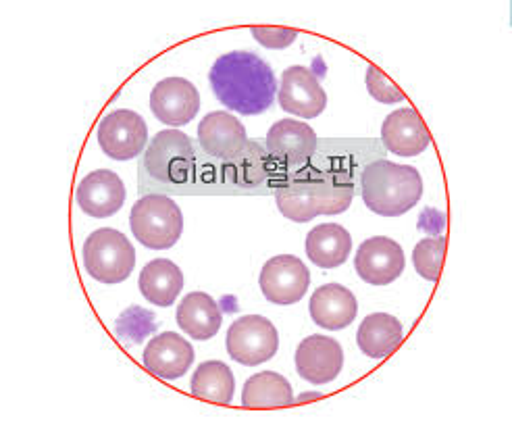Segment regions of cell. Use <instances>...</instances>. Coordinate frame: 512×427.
I'll return each instance as SVG.
<instances>
[{"mask_svg":"<svg viewBox=\"0 0 512 427\" xmlns=\"http://www.w3.org/2000/svg\"><path fill=\"white\" fill-rule=\"evenodd\" d=\"M150 111L165 125L182 128L200 111V94L186 78H165L150 92Z\"/></svg>","mask_w":512,"mask_h":427,"instance_id":"obj_12","label":"cell"},{"mask_svg":"<svg viewBox=\"0 0 512 427\" xmlns=\"http://www.w3.org/2000/svg\"><path fill=\"white\" fill-rule=\"evenodd\" d=\"M263 296L273 305H296L311 286V271L294 255L269 259L259 275Z\"/></svg>","mask_w":512,"mask_h":427,"instance_id":"obj_8","label":"cell"},{"mask_svg":"<svg viewBox=\"0 0 512 427\" xmlns=\"http://www.w3.org/2000/svg\"><path fill=\"white\" fill-rule=\"evenodd\" d=\"M138 284L148 303L171 307L184 290V273L169 259H155L144 265Z\"/></svg>","mask_w":512,"mask_h":427,"instance_id":"obj_22","label":"cell"},{"mask_svg":"<svg viewBox=\"0 0 512 427\" xmlns=\"http://www.w3.org/2000/svg\"><path fill=\"white\" fill-rule=\"evenodd\" d=\"M190 390L196 398L217 405H229L234 400L236 378L229 365L221 361H204L192 375Z\"/></svg>","mask_w":512,"mask_h":427,"instance_id":"obj_25","label":"cell"},{"mask_svg":"<svg viewBox=\"0 0 512 427\" xmlns=\"http://www.w3.org/2000/svg\"><path fill=\"white\" fill-rule=\"evenodd\" d=\"M279 107L302 119H315L327 107V94L313 69L294 65L281 75Z\"/></svg>","mask_w":512,"mask_h":427,"instance_id":"obj_11","label":"cell"},{"mask_svg":"<svg viewBox=\"0 0 512 427\" xmlns=\"http://www.w3.org/2000/svg\"><path fill=\"white\" fill-rule=\"evenodd\" d=\"M130 228L142 246L150 250H167L182 238L184 215L173 198L165 194H148L132 207Z\"/></svg>","mask_w":512,"mask_h":427,"instance_id":"obj_3","label":"cell"},{"mask_svg":"<svg viewBox=\"0 0 512 427\" xmlns=\"http://www.w3.org/2000/svg\"><path fill=\"white\" fill-rule=\"evenodd\" d=\"M265 146L267 153L281 165H302L315 153L317 134L302 121L281 119L271 125Z\"/></svg>","mask_w":512,"mask_h":427,"instance_id":"obj_17","label":"cell"},{"mask_svg":"<svg viewBox=\"0 0 512 427\" xmlns=\"http://www.w3.org/2000/svg\"><path fill=\"white\" fill-rule=\"evenodd\" d=\"M296 371L304 382L325 386L334 382L344 367V350L338 340L329 336H309L296 348Z\"/></svg>","mask_w":512,"mask_h":427,"instance_id":"obj_10","label":"cell"},{"mask_svg":"<svg viewBox=\"0 0 512 427\" xmlns=\"http://www.w3.org/2000/svg\"><path fill=\"white\" fill-rule=\"evenodd\" d=\"M446 257V238H425L413 250V265L415 271L427 282H438L444 267Z\"/></svg>","mask_w":512,"mask_h":427,"instance_id":"obj_26","label":"cell"},{"mask_svg":"<svg viewBox=\"0 0 512 427\" xmlns=\"http://www.w3.org/2000/svg\"><path fill=\"white\" fill-rule=\"evenodd\" d=\"M142 363L146 371H150L155 378L173 382L186 375L192 367L194 348L184 336L175 332H163L146 344Z\"/></svg>","mask_w":512,"mask_h":427,"instance_id":"obj_13","label":"cell"},{"mask_svg":"<svg viewBox=\"0 0 512 427\" xmlns=\"http://www.w3.org/2000/svg\"><path fill=\"white\" fill-rule=\"evenodd\" d=\"M75 200L80 209L94 217L107 219L121 211L125 203V186L119 175L111 169H98L88 173L75 190Z\"/></svg>","mask_w":512,"mask_h":427,"instance_id":"obj_14","label":"cell"},{"mask_svg":"<svg viewBox=\"0 0 512 427\" xmlns=\"http://www.w3.org/2000/svg\"><path fill=\"white\" fill-rule=\"evenodd\" d=\"M179 330L194 340H209L217 336L223 323V313L207 292H190L182 298L175 313Z\"/></svg>","mask_w":512,"mask_h":427,"instance_id":"obj_19","label":"cell"},{"mask_svg":"<svg viewBox=\"0 0 512 427\" xmlns=\"http://www.w3.org/2000/svg\"><path fill=\"white\" fill-rule=\"evenodd\" d=\"M294 405V392L284 375L263 371L246 380L242 390L244 409H286Z\"/></svg>","mask_w":512,"mask_h":427,"instance_id":"obj_24","label":"cell"},{"mask_svg":"<svg viewBox=\"0 0 512 427\" xmlns=\"http://www.w3.org/2000/svg\"><path fill=\"white\" fill-rule=\"evenodd\" d=\"M209 84L223 107L248 117L271 109L277 94L271 65L246 50L219 57L209 71Z\"/></svg>","mask_w":512,"mask_h":427,"instance_id":"obj_1","label":"cell"},{"mask_svg":"<svg viewBox=\"0 0 512 427\" xmlns=\"http://www.w3.org/2000/svg\"><path fill=\"white\" fill-rule=\"evenodd\" d=\"M313 321L323 330L338 332L356 319L358 303L354 294L342 284H325L317 288L309 305Z\"/></svg>","mask_w":512,"mask_h":427,"instance_id":"obj_18","label":"cell"},{"mask_svg":"<svg viewBox=\"0 0 512 427\" xmlns=\"http://www.w3.org/2000/svg\"><path fill=\"white\" fill-rule=\"evenodd\" d=\"M404 330L400 319L388 313L367 315L356 332L358 348L371 359H386L400 348Z\"/></svg>","mask_w":512,"mask_h":427,"instance_id":"obj_20","label":"cell"},{"mask_svg":"<svg viewBox=\"0 0 512 427\" xmlns=\"http://www.w3.org/2000/svg\"><path fill=\"white\" fill-rule=\"evenodd\" d=\"M196 165L192 140L179 130L159 132L144 153V169L159 182L184 184Z\"/></svg>","mask_w":512,"mask_h":427,"instance_id":"obj_5","label":"cell"},{"mask_svg":"<svg viewBox=\"0 0 512 427\" xmlns=\"http://www.w3.org/2000/svg\"><path fill=\"white\" fill-rule=\"evenodd\" d=\"M321 178H296L275 192L279 213L290 221L306 223L321 215Z\"/></svg>","mask_w":512,"mask_h":427,"instance_id":"obj_23","label":"cell"},{"mask_svg":"<svg viewBox=\"0 0 512 427\" xmlns=\"http://www.w3.org/2000/svg\"><path fill=\"white\" fill-rule=\"evenodd\" d=\"M352 236L338 223L317 225L306 236V255L321 269H336L350 257Z\"/></svg>","mask_w":512,"mask_h":427,"instance_id":"obj_21","label":"cell"},{"mask_svg":"<svg viewBox=\"0 0 512 427\" xmlns=\"http://www.w3.org/2000/svg\"><path fill=\"white\" fill-rule=\"evenodd\" d=\"M198 142L207 155L232 161L246 148L248 136L238 117L227 111H213L198 125Z\"/></svg>","mask_w":512,"mask_h":427,"instance_id":"obj_15","label":"cell"},{"mask_svg":"<svg viewBox=\"0 0 512 427\" xmlns=\"http://www.w3.org/2000/svg\"><path fill=\"white\" fill-rule=\"evenodd\" d=\"M225 344L229 357L236 363L256 367L275 357L279 348V334L267 317L244 315L229 325Z\"/></svg>","mask_w":512,"mask_h":427,"instance_id":"obj_6","label":"cell"},{"mask_svg":"<svg viewBox=\"0 0 512 427\" xmlns=\"http://www.w3.org/2000/svg\"><path fill=\"white\" fill-rule=\"evenodd\" d=\"M365 205L381 217H400L411 211L423 196L421 173L411 165H396L379 159L361 175Z\"/></svg>","mask_w":512,"mask_h":427,"instance_id":"obj_2","label":"cell"},{"mask_svg":"<svg viewBox=\"0 0 512 427\" xmlns=\"http://www.w3.org/2000/svg\"><path fill=\"white\" fill-rule=\"evenodd\" d=\"M365 82H367L369 94L377 100V103L396 105V103H402V100H404V92L388 78L386 73H383V71H381L379 67H375V65H369V67H367Z\"/></svg>","mask_w":512,"mask_h":427,"instance_id":"obj_29","label":"cell"},{"mask_svg":"<svg viewBox=\"0 0 512 427\" xmlns=\"http://www.w3.org/2000/svg\"><path fill=\"white\" fill-rule=\"evenodd\" d=\"M381 140L398 157H417L429 148L431 134L413 107L390 113L381 125Z\"/></svg>","mask_w":512,"mask_h":427,"instance_id":"obj_16","label":"cell"},{"mask_svg":"<svg viewBox=\"0 0 512 427\" xmlns=\"http://www.w3.org/2000/svg\"><path fill=\"white\" fill-rule=\"evenodd\" d=\"M84 267L100 284H121L130 278L136 265V248L121 232L100 228L84 242Z\"/></svg>","mask_w":512,"mask_h":427,"instance_id":"obj_4","label":"cell"},{"mask_svg":"<svg viewBox=\"0 0 512 427\" xmlns=\"http://www.w3.org/2000/svg\"><path fill=\"white\" fill-rule=\"evenodd\" d=\"M319 196H321V215H340L352 205L354 186L352 182H344L338 178H329V180L321 178Z\"/></svg>","mask_w":512,"mask_h":427,"instance_id":"obj_27","label":"cell"},{"mask_svg":"<svg viewBox=\"0 0 512 427\" xmlns=\"http://www.w3.org/2000/svg\"><path fill=\"white\" fill-rule=\"evenodd\" d=\"M406 259L402 246L386 236H375L356 250L354 267L361 280L371 286H390L404 271Z\"/></svg>","mask_w":512,"mask_h":427,"instance_id":"obj_9","label":"cell"},{"mask_svg":"<svg viewBox=\"0 0 512 427\" xmlns=\"http://www.w3.org/2000/svg\"><path fill=\"white\" fill-rule=\"evenodd\" d=\"M250 32L256 42L271 50H284L298 38V32L292 28H271V25H254Z\"/></svg>","mask_w":512,"mask_h":427,"instance_id":"obj_30","label":"cell"},{"mask_svg":"<svg viewBox=\"0 0 512 427\" xmlns=\"http://www.w3.org/2000/svg\"><path fill=\"white\" fill-rule=\"evenodd\" d=\"M315 398H321V394L315 392V394H302L300 396V400H315Z\"/></svg>","mask_w":512,"mask_h":427,"instance_id":"obj_31","label":"cell"},{"mask_svg":"<svg viewBox=\"0 0 512 427\" xmlns=\"http://www.w3.org/2000/svg\"><path fill=\"white\" fill-rule=\"evenodd\" d=\"M148 142V125L136 111L117 109L98 123L102 153L115 161H130L142 155Z\"/></svg>","mask_w":512,"mask_h":427,"instance_id":"obj_7","label":"cell"},{"mask_svg":"<svg viewBox=\"0 0 512 427\" xmlns=\"http://www.w3.org/2000/svg\"><path fill=\"white\" fill-rule=\"evenodd\" d=\"M232 161H236L238 184H259V180L263 178L267 169L265 153L256 142H248L242 153Z\"/></svg>","mask_w":512,"mask_h":427,"instance_id":"obj_28","label":"cell"}]
</instances>
